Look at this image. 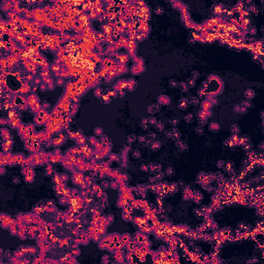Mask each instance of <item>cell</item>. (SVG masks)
Wrapping results in <instances>:
<instances>
[{"label": "cell", "mask_w": 264, "mask_h": 264, "mask_svg": "<svg viewBox=\"0 0 264 264\" xmlns=\"http://www.w3.org/2000/svg\"><path fill=\"white\" fill-rule=\"evenodd\" d=\"M160 109H161L160 104H159V103H153V104H151V105L148 106V113L150 115H155L158 112H160Z\"/></svg>", "instance_id": "1"}, {"label": "cell", "mask_w": 264, "mask_h": 264, "mask_svg": "<svg viewBox=\"0 0 264 264\" xmlns=\"http://www.w3.org/2000/svg\"><path fill=\"white\" fill-rule=\"evenodd\" d=\"M189 105H190L189 99H187V98H180L179 101H178V104H177V107L180 110H186L187 108L189 107Z\"/></svg>", "instance_id": "2"}, {"label": "cell", "mask_w": 264, "mask_h": 264, "mask_svg": "<svg viewBox=\"0 0 264 264\" xmlns=\"http://www.w3.org/2000/svg\"><path fill=\"white\" fill-rule=\"evenodd\" d=\"M176 147L178 149L179 152H182V153H183V152H187V151H188V149H189L188 144L185 143V142H183L180 139H178V140L176 141Z\"/></svg>", "instance_id": "3"}, {"label": "cell", "mask_w": 264, "mask_h": 264, "mask_svg": "<svg viewBox=\"0 0 264 264\" xmlns=\"http://www.w3.org/2000/svg\"><path fill=\"white\" fill-rule=\"evenodd\" d=\"M158 103L162 104V105H168V104L170 103V98L167 96V95H160L158 97Z\"/></svg>", "instance_id": "4"}, {"label": "cell", "mask_w": 264, "mask_h": 264, "mask_svg": "<svg viewBox=\"0 0 264 264\" xmlns=\"http://www.w3.org/2000/svg\"><path fill=\"white\" fill-rule=\"evenodd\" d=\"M161 168H162V165L161 164H159V163H151L150 164V171L152 172H159V171H161Z\"/></svg>", "instance_id": "5"}, {"label": "cell", "mask_w": 264, "mask_h": 264, "mask_svg": "<svg viewBox=\"0 0 264 264\" xmlns=\"http://www.w3.org/2000/svg\"><path fill=\"white\" fill-rule=\"evenodd\" d=\"M245 97L247 98V100H251L255 97V91L253 89H247L245 92Z\"/></svg>", "instance_id": "6"}, {"label": "cell", "mask_w": 264, "mask_h": 264, "mask_svg": "<svg viewBox=\"0 0 264 264\" xmlns=\"http://www.w3.org/2000/svg\"><path fill=\"white\" fill-rule=\"evenodd\" d=\"M171 132H172V139H175L176 141L178 140L180 138V132L178 131V129L176 128H172L171 129Z\"/></svg>", "instance_id": "7"}, {"label": "cell", "mask_w": 264, "mask_h": 264, "mask_svg": "<svg viewBox=\"0 0 264 264\" xmlns=\"http://www.w3.org/2000/svg\"><path fill=\"white\" fill-rule=\"evenodd\" d=\"M140 127L143 129V130H149L150 128V124H149V119L148 118H143L140 122Z\"/></svg>", "instance_id": "8"}, {"label": "cell", "mask_w": 264, "mask_h": 264, "mask_svg": "<svg viewBox=\"0 0 264 264\" xmlns=\"http://www.w3.org/2000/svg\"><path fill=\"white\" fill-rule=\"evenodd\" d=\"M208 129H210V131H212V132H218L220 130V126H219L218 123L213 122L208 125Z\"/></svg>", "instance_id": "9"}, {"label": "cell", "mask_w": 264, "mask_h": 264, "mask_svg": "<svg viewBox=\"0 0 264 264\" xmlns=\"http://www.w3.org/2000/svg\"><path fill=\"white\" fill-rule=\"evenodd\" d=\"M230 131H231V133L233 135H236V134H238L239 133V131H240V128L237 124H232L231 125V127H230Z\"/></svg>", "instance_id": "10"}, {"label": "cell", "mask_w": 264, "mask_h": 264, "mask_svg": "<svg viewBox=\"0 0 264 264\" xmlns=\"http://www.w3.org/2000/svg\"><path fill=\"white\" fill-rule=\"evenodd\" d=\"M165 175L167 176H173L176 175L175 168H173L172 166H168V167L166 168V170H165Z\"/></svg>", "instance_id": "11"}, {"label": "cell", "mask_w": 264, "mask_h": 264, "mask_svg": "<svg viewBox=\"0 0 264 264\" xmlns=\"http://www.w3.org/2000/svg\"><path fill=\"white\" fill-rule=\"evenodd\" d=\"M160 148H161V142L160 141H153V143H152V145H151V149L154 151V152H157V151H159L160 150Z\"/></svg>", "instance_id": "12"}, {"label": "cell", "mask_w": 264, "mask_h": 264, "mask_svg": "<svg viewBox=\"0 0 264 264\" xmlns=\"http://www.w3.org/2000/svg\"><path fill=\"white\" fill-rule=\"evenodd\" d=\"M178 87H179V89H180V91L184 92V93H187V92H188V90H189V87H188V85H187V83H186V82L179 83Z\"/></svg>", "instance_id": "13"}, {"label": "cell", "mask_w": 264, "mask_h": 264, "mask_svg": "<svg viewBox=\"0 0 264 264\" xmlns=\"http://www.w3.org/2000/svg\"><path fill=\"white\" fill-rule=\"evenodd\" d=\"M189 103L192 104L194 106H197L199 104V97H196V96H192L191 98L189 99Z\"/></svg>", "instance_id": "14"}, {"label": "cell", "mask_w": 264, "mask_h": 264, "mask_svg": "<svg viewBox=\"0 0 264 264\" xmlns=\"http://www.w3.org/2000/svg\"><path fill=\"white\" fill-rule=\"evenodd\" d=\"M164 123L163 122H161V121H158L157 122V124L155 125V128H156V130L157 131H159V132H162V131H164Z\"/></svg>", "instance_id": "15"}, {"label": "cell", "mask_w": 264, "mask_h": 264, "mask_svg": "<svg viewBox=\"0 0 264 264\" xmlns=\"http://www.w3.org/2000/svg\"><path fill=\"white\" fill-rule=\"evenodd\" d=\"M227 172H229V173H231V172H233V163H231V162H229V163H225V166L223 167Z\"/></svg>", "instance_id": "16"}, {"label": "cell", "mask_w": 264, "mask_h": 264, "mask_svg": "<svg viewBox=\"0 0 264 264\" xmlns=\"http://www.w3.org/2000/svg\"><path fill=\"white\" fill-rule=\"evenodd\" d=\"M131 156H132L133 159H139L141 157V153H140L139 150H133L132 153H131Z\"/></svg>", "instance_id": "17"}, {"label": "cell", "mask_w": 264, "mask_h": 264, "mask_svg": "<svg viewBox=\"0 0 264 264\" xmlns=\"http://www.w3.org/2000/svg\"><path fill=\"white\" fill-rule=\"evenodd\" d=\"M193 198H194V201H195L196 203H198V202H200V201L202 200V194H201L200 192H195Z\"/></svg>", "instance_id": "18"}, {"label": "cell", "mask_w": 264, "mask_h": 264, "mask_svg": "<svg viewBox=\"0 0 264 264\" xmlns=\"http://www.w3.org/2000/svg\"><path fill=\"white\" fill-rule=\"evenodd\" d=\"M169 124L171 125V126L173 128H176V126H178V124H179V120L177 119V118H172V119L169 120Z\"/></svg>", "instance_id": "19"}, {"label": "cell", "mask_w": 264, "mask_h": 264, "mask_svg": "<svg viewBox=\"0 0 264 264\" xmlns=\"http://www.w3.org/2000/svg\"><path fill=\"white\" fill-rule=\"evenodd\" d=\"M178 85H179V83L176 80H170L169 81V87L171 89H176V88H178Z\"/></svg>", "instance_id": "20"}, {"label": "cell", "mask_w": 264, "mask_h": 264, "mask_svg": "<svg viewBox=\"0 0 264 264\" xmlns=\"http://www.w3.org/2000/svg\"><path fill=\"white\" fill-rule=\"evenodd\" d=\"M137 140V137H136V135L135 134H130V135H128L127 136V142L130 144V143H133L134 141H136Z\"/></svg>", "instance_id": "21"}, {"label": "cell", "mask_w": 264, "mask_h": 264, "mask_svg": "<svg viewBox=\"0 0 264 264\" xmlns=\"http://www.w3.org/2000/svg\"><path fill=\"white\" fill-rule=\"evenodd\" d=\"M94 135L95 136H101V135H103V129L101 127H96L94 129Z\"/></svg>", "instance_id": "22"}, {"label": "cell", "mask_w": 264, "mask_h": 264, "mask_svg": "<svg viewBox=\"0 0 264 264\" xmlns=\"http://www.w3.org/2000/svg\"><path fill=\"white\" fill-rule=\"evenodd\" d=\"M193 120H194V115L193 114H187L185 116L186 123H191V122H193Z\"/></svg>", "instance_id": "23"}, {"label": "cell", "mask_w": 264, "mask_h": 264, "mask_svg": "<svg viewBox=\"0 0 264 264\" xmlns=\"http://www.w3.org/2000/svg\"><path fill=\"white\" fill-rule=\"evenodd\" d=\"M154 12L156 13V15H162V13L164 12V9H163V7L162 6H156L155 7V9H154Z\"/></svg>", "instance_id": "24"}, {"label": "cell", "mask_w": 264, "mask_h": 264, "mask_svg": "<svg viewBox=\"0 0 264 264\" xmlns=\"http://www.w3.org/2000/svg\"><path fill=\"white\" fill-rule=\"evenodd\" d=\"M191 73H192V74H191V79H192V80L196 81V80H198V79H199L200 74H199V72H198L197 70H193Z\"/></svg>", "instance_id": "25"}, {"label": "cell", "mask_w": 264, "mask_h": 264, "mask_svg": "<svg viewBox=\"0 0 264 264\" xmlns=\"http://www.w3.org/2000/svg\"><path fill=\"white\" fill-rule=\"evenodd\" d=\"M240 104H241L242 106H245L247 109L252 107V103H251V101H250V100H245V101H242Z\"/></svg>", "instance_id": "26"}, {"label": "cell", "mask_w": 264, "mask_h": 264, "mask_svg": "<svg viewBox=\"0 0 264 264\" xmlns=\"http://www.w3.org/2000/svg\"><path fill=\"white\" fill-rule=\"evenodd\" d=\"M164 176H165V173H163L162 171H159L158 173H156V175H155V177L157 178V180L159 182V180H162L164 178Z\"/></svg>", "instance_id": "27"}, {"label": "cell", "mask_w": 264, "mask_h": 264, "mask_svg": "<svg viewBox=\"0 0 264 264\" xmlns=\"http://www.w3.org/2000/svg\"><path fill=\"white\" fill-rule=\"evenodd\" d=\"M196 81H194V80H192V79H189L188 81H187V85H188V87L189 88H193V87H195V85H196V83H195Z\"/></svg>", "instance_id": "28"}, {"label": "cell", "mask_w": 264, "mask_h": 264, "mask_svg": "<svg viewBox=\"0 0 264 264\" xmlns=\"http://www.w3.org/2000/svg\"><path fill=\"white\" fill-rule=\"evenodd\" d=\"M140 170L141 171H144V172L150 171V164H142L140 166Z\"/></svg>", "instance_id": "29"}, {"label": "cell", "mask_w": 264, "mask_h": 264, "mask_svg": "<svg viewBox=\"0 0 264 264\" xmlns=\"http://www.w3.org/2000/svg\"><path fill=\"white\" fill-rule=\"evenodd\" d=\"M157 119L156 118H154V117H151V118H149V124L150 125H152V126H155V125L157 124Z\"/></svg>", "instance_id": "30"}, {"label": "cell", "mask_w": 264, "mask_h": 264, "mask_svg": "<svg viewBox=\"0 0 264 264\" xmlns=\"http://www.w3.org/2000/svg\"><path fill=\"white\" fill-rule=\"evenodd\" d=\"M137 140L139 141L140 143H144L145 141H147V136H144V135H140V136H138V137H137Z\"/></svg>", "instance_id": "31"}, {"label": "cell", "mask_w": 264, "mask_h": 264, "mask_svg": "<svg viewBox=\"0 0 264 264\" xmlns=\"http://www.w3.org/2000/svg\"><path fill=\"white\" fill-rule=\"evenodd\" d=\"M195 132H196L197 135H202L203 134V129H202V127H200V126L196 127L195 128Z\"/></svg>", "instance_id": "32"}, {"label": "cell", "mask_w": 264, "mask_h": 264, "mask_svg": "<svg viewBox=\"0 0 264 264\" xmlns=\"http://www.w3.org/2000/svg\"><path fill=\"white\" fill-rule=\"evenodd\" d=\"M225 161L224 160H218L217 162V166H218V168H223L224 166H225Z\"/></svg>", "instance_id": "33"}, {"label": "cell", "mask_w": 264, "mask_h": 264, "mask_svg": "<svg viewBox=\"0 0 264 264\" xmlns=\"http://www.w3.org/2000/svg\"><path fill=\"white\" fill-rule=\"evenodd\" d=\"M233 110H234L235 113L240 114V110H241V105H240V104H237V105H235V106H234V108H233Z\"/></svg>", "instance_id": "34"}, {"label": "cell", "mask_w": 264, "mask_h": 264, "mask_svg": "<svg viewBox=\"0 0 264 264\" xmlns=\"http://www.w3.org/2000/svg\"><path fill=\"white\" fill-rule=\"evenodd\" d=\"M164 134L167 138H171V139H172V132H171V130H166L164 132Z\"/></svg>", "instance_id": "35"}, {"label": "cell", "mask_w": 264, "mask_h": 264, "mask_svg": "<svg viewBox=\"0 0 264 264\" xmlns=\"http://www.w3.org/2000/svg\"><path fill=\"white\" fill-rule=\"evenodd\" d=\"M149 137V139L150 140H153L154 141L155 140V138H156V133H149L148 135H147V138Z\"/></svg>", "instance_id": "36"}, {"label": "cell", "mask_w": 264, "mask_h": 264, "mask_svg": "<svg viewBox=\"0 0 264 264\" xmlns=\"http://www.w3.org/2000/svg\"><path fill=\"white\" fill-rule=\"evenodd\" d=\"M218 179L220 180V182H222V180H224V176H223V173H221V172H217V176Z\"/></svg>", "instance_id": "37"}, {"label": "cell", "mask_w": 264, "mask_h": 264, "mask_svg": "<svg viewBox=\"0 0 264 264\" xmlns=\"http://www.w3.org/2000/svg\"><path fill=\"white\" fill-rule=\"evenodd\" d=\"M110 160L112 161H119V156L116 155V154L110 155Z\"/></svg>", "instance_id": "38"}, {"label": "cell", "mask_w": 264, "mask_h": 264, "mask_svg": "<svg viewBox=\"0 0 264 264\" xmlns=\"http://www.w3.org/2000/svg\"><path fill=\"white\" fill-rule=\"evenodd\" d=\"M101 94H102V89H101V88L96 89V91H95V95H96L97 97H99Z\"/></svg>", "instance_id": "39"}, {"label": "cell", "mask_w": 264, "mask_h": 264, "mask_svg": "<svg viewBox=\"0 0 264 264\" xmlns=\"http://www.w3.org/2000/svg\"><path fill=\"white\" fill-rule=\"evenodd\" d=\"M12 183L13 184H20V178L19 177H13L12 178Z\"/></svg>", "instance_id": "40"}, {"label": "cell", "mask_w": 264, "mask_h": 264, "mask_svg": "<svg viewBox=\"0 0 264 264\" xmlns=\"http://www.w3.org/2000/svg\"><path fill=\"white\" fill-rule=\"evenodd\" d=\"M102 186H103V188H105V189H106L107 187L109 186V184L106 183V180H103V182H102Z\"/></svg>", "instance_id": "41"}, {"label": "cell", "mask_w": 264, "mask_h": 264, "mask_svg": "<svg viewBox=\"0 0 264 264\" xmlns=\"http://www.w3.org/2000/svg\"><path fill=\"white\" fill-rule=\"evenodd\" d=\"M120 97H123V96H125V92H123V90H121V92H120V95H119Z\"/></svg>", "instance_id": "42"}]
</instances>
